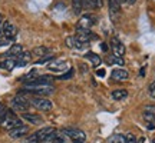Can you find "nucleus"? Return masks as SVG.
Wrapping results in <instances>:
<instances>
[{
	"instance_id": "1",
	"label": "nucleus",
	"mask_w": 155,
	"mask_h": 143,
	"mask_svg": "<svg viewBox=\"0 0 155 143\" xmlns=\"http://www.w3.org/2000/svg\"><path fill=\"white\" fill-rule=\"evenodd\" d=\"M12 107L16 110V112H22V113H26L28 109L30 107V100L29 97L25 96V93H19L16 97H13L10 102Z\"/></svg>"
},
{
	"instance_id": "2",
	"label": "nucleus",
	"mask_w": 155,
	"mask_h": 143,
	"mask_svg": "<svg viewBox=\"0 0 155 143\" xmlns=\"http://www.w3.org/2000/svg\"><path fill=\"white\" fill-rule=\"evenodd\" d=\"M0 125L5 127L6 130H12V129H15V127H17V126H22L23 123H22V120L15 115L13 110H7L5 115V119H3V122H2Z\"/></svg>"
},
{
	"instance_id": "3",
	"label": "nucleus",
	"mask_w": 155,
	"mask_h": 143,
	"mask_svg": "<svg viewBox=\"0 0 155 143\" xmlns=\"http://www.w3.org/2000/svg\"><path fill=\"white\" fill-rule=\"evenodd\" d=\"M62 133L68 136V138H71L73 140V143H82L86 140V135L83 130L81 129H76V127H65Z\"/></svg>"
},
{
	"instance_id": "4",
	"label": "nucleus",
	"mask_w": 155,
	"mask_h": 143,
	"mask_svg": "<svg viewBox=\"0 0 155 143\" xmlns=\"http://www.w3.org/2000/svg\"><path fill=\"white\" fill-rule=\"evenodd\" d=\"M29 100H30V105L35 106L36 109L42 110V112H49V110L53 107V103H52L49 99H46V97L32 96V97H29Z\"/></svg>"
},
{
	"instance_id": "5",
	"label": "nucleus",
	"mask_w": 155,
	"mask_h": 143,
	"mask_svg": "<svg viewBox=\"0 0 155 143\" xmlns=\"http://www.w3.org/2000/svg\"><path fill=\"white\" fill-rule=\"evenodd\" d=\"M95 23H96V17L94 14H83L81 17V20L78 22V29H83V30H91V27L94 26Z\"/></svg>"
},
{
	"instance_id": "6",
	"label": "nucleus",
	"mask_w": 155,
	"mask_h": 143,
	"mask_svg": "<svg viewBox=\"0 0 155 143\" xmlns=\"http://www.w3.org/2000/svg\"><path fill=\"white\" fill-rule=\"evenodd\" d=\"M111 49L114 52V56H116V57H124V55H125V46L118 37L111 39Z\"/></svg>"
},
{
	"instance_id": "7",
	"label": "nucleus",
	"mask_w": 155,
	"mask_h": 143,
	"mask_svg": "<svg viewBox=\"0 0 155 143\" xmlns=\"http://www.w3.org/2000/svg\"><path fill=\"white\" fill-rule=\"evenodd\" d=\"M3 36L7 39H10V40H13V39L16 37L17 34V27L15 26V24H12L10 22H5L3 23Z\"/></svg>"
},
{
	"instance_id": "8",
	"label": "nucleus",
	"mask_w": 155,
	"mask_h": 143,
	"mask_svg": "<svg viewBox=\"0 0 155 143\" xmlns=\"http://www.w3.org/2000/svg\"><path fill=\"white\" fill-rule=\"evenodd\" d=\"M42 143H66V136L63 133H59L55 130V132L50 133Z\"/></svg>"
},
{
	"instance_id": "9",
	"label": "nucleus",
	"mask_w": 155,
	"mask_h": 143,
	"mask_svg": "<svg viewBox=\"0 0 155 143\" xmlns=\"http://www.w3.org/2000/svg\"><path fill=\"white\" fill-rule=\"evenodd\" d=\"M111 77L116 82H125L129 77V73L125 69H114L111 73Z\"/></svg>"
},
{
	"instance_id": "10",
	"label": "nucleus",
	"mask_w": 155,
	"mask_h": 143,
	"mask_svg": "<svg viewBox=\"0 0 155 143\" xmlns=\"http://www.w3.org/2000/svg\"><path fill=\"white\" fill-rule=\"evenodd\" d=\"M28 132H29V127L22 125V126H17V127H15V129L9 130V136H10L12 139H19V138H22V136H25Z\"/></svg>"
},
{
	"instance_id": "11",
	"label": "nucleus",
	"mask_w": 155,
	"mask_h": 143,
	"mask_svg": "<svg viewBox=\"0 0 155 143\" xmlns=\"http://www.w3.org/2000/svg\"><path fill=\"white\" fill-rule=\"evenodd\" d=\"M144 119L147 120V123H155V106L154 105H147L144 107Z\"/></svg>"
},
{
	"instance_id": "12",
	"label": "nucleus",
	"mask_w": 155,
	"mask_h": 143,
	"mask_svg": "<svg viewBox=\"0 0 155 143\" xmlns=\"http://www.w3.org/2000/svg\"><path fill=\"white\" fill-rule=\"evenodd\" d=\"M22 52H23V47L20 46V44H17V43L12 44L10 47H9V50L5 53V57H7V59H16Z\"/></svg>"
},
{
	"instance_id": "13",
	"label": "nucleus",
	"mask_w": 155,
	"mask_h": 143,
	"mask_svg": "<svg viewBox=\"0 0 155 143\" xmlns=\"http://www.w3.org/2000/svg\"><path fill=\"white\" fill-rule=\"evenodd\" d=\"M22 119L26 120L28 123H32V125H42L43 123L42 116L35 115V113H22Z\"/></svg>"
},
{
	"instance_id": "14",
	"label": "nucleus",
	"mask_w": 155,
	"mask_h": 143,
	"mask_svg": "<svg viewBox=\"0 0 155 143\" xmlns=\"http://www.w3.org/2000/svg\"><path fill=\"white\" fill-rule=\"evenodd\" d=\"M30 59H32V53H30V52H22V53L15 59V60H16V66H19V67L26 66L29 62H30Z\"/></svg>"
},
{
	"instance_id": "15",
	"label": "nucleus",
	"mask_w": 155,
	"mask_h": 143,
	"mask_svg": "<svg viewBox=\"0 0 155 143\" xmlns=\"http://www.w3.org/2000/svg\"><path fill=\"white\" fill-rule=\"evenodd\" d=\"M48 69L52 72H62L66 69V62L65 60H53L48 63Z\"/></svg>"
},
{
	"instance_id": "16",
	"label": "nucleus",
	"mask_w": 155,
	"mask_h": 143,
	"mask_svg": "<svg viewBox=\"0 0 155 143\" xmlns=\"http://www.w3.org/2000/svg\"><path fill=\"white\" fill-rule=\"evenodd\" d=\"M85 57H86V59H88V60L92 63V66H95V67L101 66V63H102V59H101V56L96 55V53H94V52H88V53L85 55Z\"/></svg>"
},
{
	"instance_id": "17",
	"label": "nucleus",
	"mask_w": 155,
	"mask_h": 143,
	"mask_svg": "<svg viewBox=\"0 0 155 143\" xmlns=\"http://www.w3.org/2000/svg\"><path fill=\"white\" fill-rule=\"evenodd\" d=\"M111 96L114 100H124L128 97V92L125 89H116L111 93Z\"/></svg>"
},
{
	"instance_id": "18",
	"label": "nucleus",
	"mask_w": 155,
	"mask_h": 143,
	"mask_svg": "<svg viewBox=\"0 0 155 143\" xmlns=\"http://www.w3.org/2000/svg\"><path fill=\"white\" fill-rule=\"evenodd\" d=\"M0 67L5 70H13L16 67V60L15 59H6V60L0 62Z\"/></svg>"
},
{
	"instance_id": "19",
	"label": "nucleus",
	"mask_w": 155,
	"mask_h": 143,
	"mask_svg": "<svg viewBox=\"0 0 155 143\" xmlns=\"http://www.w3.org/2000/svg\"><path fill=\"white\" fill-rule=\"evenodd\" d=\"M32 55L38 56L39 59H40V57H43V56L49 55V49H48V47H45V46H39V47L33 49V52H32Z\"/></svg>"
},
{
	"instance_id": "20",
	"label": "nucleus",
	"mask_w": 155,
	"mask_h": 143,
	"mask_svg": "<svg viewBox=\"0 0 155 143\" xmlns=\"http://www.w3.org/2000/svg\"><path fill=\"white\" fill-rule=\"evenodd\" d=\"M72 10L75 14H81L83 10V2L82 0H72Z\"/></svg>"
},
{
	"instance_id": "21",
	"label": "nucleus",
	"mask_w": 155,
	"mask_h": 143,
	"mask_svg": "<svg viewBox=\"0 0 155 143\" xmlns=\"http://www.w3.org/2000/svg\"><path fill=\"white\" fill-rule=\"evenodd\" d=\"M83 2V9H98V2L96 0H82Z\"/></svg>"
},
{
	"instance_id": "22",
	"label": "nucleus",
	"mask_w": 155,
	"mask_h": 143,
	"mask_svg": "<svg viewBox=\"0 0 155 143\" xmlns=\"http://www.w3.org/2000/svg\"><path fill=\"white\" fill-rule=\"evenodd\" d=\"M109 143H127V139L124 135H114L111 139H109Z\"/></svg>"
},
{
	"instance_id": "23",
	"label": "nucleus",
	"mask_w": 155,
	"mask_h": 143,
	"mask_svg": "<svg viewBox=\"0 0 155 143\" xmlns=\"http://www.w3.org/2000/svg\"><path fill=\"white\" fill-rule=\"evenodd\" d=\"M50 60H55V56L53 55H46L43 57H40L36 60V65H45V63H49Z\"/></svg>"
},
{
	"instance_id": "24",
	"label": "nucleus",
	"mask_w": 155,
	"mask_h": 143,
	"mask_svg": "<svg viewBox=\"0 0 155 143\" xmlns=\"http://www.w3.org/2000/svg\"><path fill=\"white\" fill-rule=\"evenodd\" d=\"M66 46L68 47H71V49H75V36H69V37H66Z\"/></svg>"
},
{
	"instance_id": "25",
	"label": "nucleus",
	"mask_w": 155,
	"mask_h": 143,
	"mask_svg": "<svg viewBox=\"0 0 155 143\" xmlns=\"http://www.w3.org/2000/svg\"><path fill=\"white\" fill-rule=\"evenodd\" d=\"M72 76H73V70L71 69L68 73H65V75H62V76H59V77H56V79H59V80H69Z\"/></svg>"
},
{
	"instance_id": "26",
	"label": "nucleus",
	"mask_w": 155,
	"mask_h": 143,
	"mask_svg": "<svg viewBox=\"0 0 155 143\" xmlns=\"http://www.w3.org/2000/svg\"><path fill=\"white\" fill-rule=\"evenodd\" d=\"M148 93H150V96L152 99H155V80L148 86Z\"/></svg>"
},
{
	"instance_id": "27",
	"label": "nucleus",
	"mask_w": 155,
	"mask_h": 143,
	"mask_svg": "<svg viewBox=\"0 0 155 143\" xmlns=\"http://www.w3.org/2000/svg\"><path fill=\"white\" fill-rule=\"evenodd\" d=\"M125 139H127V143H138V139L135 138L132 133H128L127 136H125Z\"/></svg>"
},
{
	"instance_id": "28",
	"label": "nucleus",
	"mask_w": 155,
	"mask_h": 143,
	"mask_svg": "<svg viewBox=\"0 0 155 143\" xmlns=\"http://www.w3.org/2000/svg\"><path fill=\"white\" fill-rule=\"evenodd\" d=\"M96 75L101 77H104L105 76V70H104V69H98V70H96Z\"/></svg>"
},
{
	"instance_id": "29",
	"label": "nucleus",
	"mask_w": 155,
	"mask_h": 143,
	"mask_svg": "<svg viewBox=\"0 0 155 143\" xmlns=\"http://www.w3.org/2000/svg\"><path fill=\"white\" fill-rule=\"evenodd\" d=\"M144 75H145V66L142 67V69H141V72H139V76H141V77L144 76Z\"/></svg>"
},
{
	"instance_id": "30",
	"label": "nucleus",
	"mask_w": 155,
	"mask_h": 143,
	"mask_svg": "<svg viewBox=\"0 0 155 143\" xmlns=\"http://www.w3.org/2000/svg\"><path fill=\"white\" fill-rule=\"evenodd\" d=\"M138 143H147V140H145V138H139L138 139Z\"/></svg>"
},
{
	"instance_id": "31",
	"label": "nucleus",
	"mask_w": 155,
	"mask_h": 143,
	"mask_svg": "<svg viewBox=\"0 0 155 143\" xmlns=\"http://www.w3.org/2000/svg\"><path fill=\"white\" fill-rule=\"evenodd\" d=\"M3 20H5V17H3V14H2V13H0V24H2V23H3Z\"/></svg>"
},
{
	"instance_id": "32",
	"label": "nucleus",
	"mask_w": 155,
	"mask_h": 143,
	"mask_svg": "<svg viewBox=\"0 0 155 143\" xmlns=\"http://www.w3.org/2000/svg\"><path fill=\"white\" fill-rule=\"evenodd\" d=\"M0 36H3V29L0 27Z\"/></svg>"
},
{
	"instance_id": "33",
	"label": "nucleus",
	"mask_w": 155,
	"mask_h": 143,
	"mask_svg": "<svg viewBox=\"0 0 155 143\" xmlns=\"http://www.w3.org/2000/svg\"><path fill=\"white\" fill-rule=\"evenodd\" d=\"M152 143H155V139H152Z\"/></svg>"
},
{
	"instance_id": "34",
	"label": "nucleus",
	"mask_w": 155,
	"mask_h": 143,
	"mask_svg": "<svg viewBox=\"0 0 155 143\" xmlns=\"http://www.w3.org/2000/svg\"><path fill=\"white\" fill-rule=\"evenodd\" d=\"M82 143H85V142H82Z\"/></svg>"
}]
</instances>
